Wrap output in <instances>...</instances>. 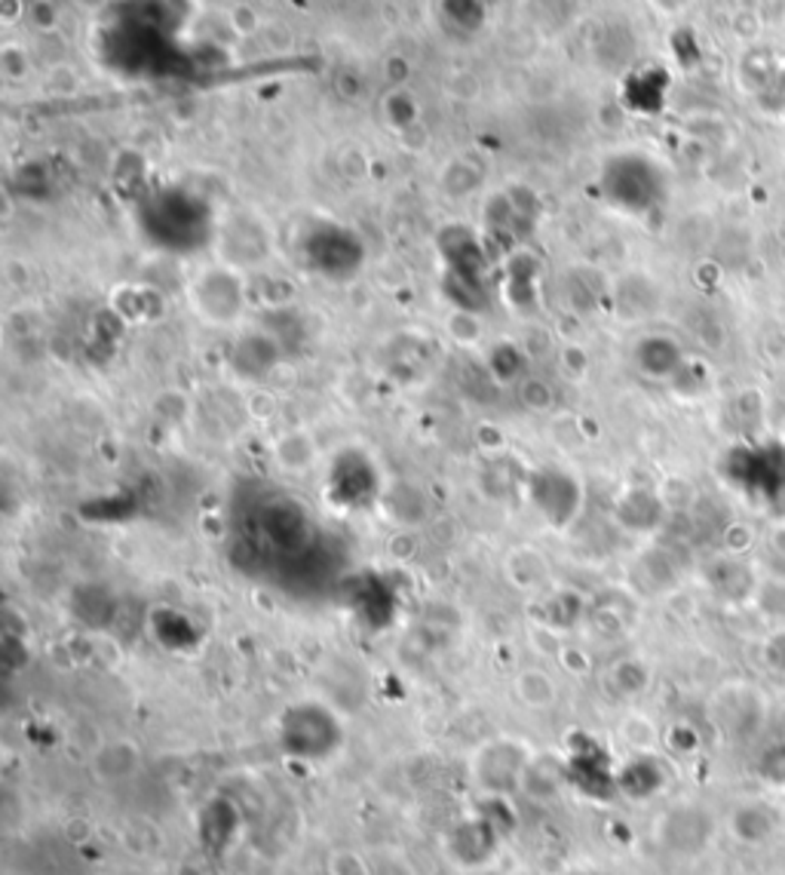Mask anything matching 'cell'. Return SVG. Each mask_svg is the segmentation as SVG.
Here are the masks:
<instances>
[{
    "mask_svg": "<svg viewBox=\"0 0 785 875\" xmlns=\"http://www.w3.org/2000/svg\"><path fill=\"white\" fill-rule=\"evenodd\" d=\"M715 838V817L699 805H681L663 817V842L678 854H703Z\"/></svg>",
    "mask_w": 785,
    "mask_h": 875,
    "instance_id": "6da1fadb",
    "label": "cell"
},
{
    "mask_svg": "<svg viewBox=\"0 0 785 875\" xmlns=\"http://www.w3.org/2000/svg\"><path fill=\"white\" fill-rule=\"evenodd\" d=\"M767 719V700L748 686H727L718 694V722L730 738H752Z\"/></svg>",
    "mask_w": 785,
    "mask_h": 875,
    "instance_id": "7a4b0ae2",
    "label": "cell"
},
{
    "mask_svg": "<svg viewBox=\"0 0 785 875\" xmlns=\"http://www.w3.org/2000/svg\"><path fill=\"white\" fill-rule=\"evenodd\" d=\"M531 498H534V504L543 511L549 523L565 525L577 511V504H580V492H577V483L568 474L540 470L534 476V483H531Z\"/></svg>",
    "mask_w": 785,
    "mask_h": 875,
    "instance_id": "3957f363",
    "label": "cell"
},
{
    "mask_svg": "<svg viewBox=\"0 0 785 875\" xmlns=\"http://www.w3.org/2000/svg\"><path fill=\"white\" fill-rule=\"evenodd\" d=\"M365 458H353V455H341V461L335 464V474H332V498H337V504L344 507H360V504H369L372 495L377 492L374 488V474L372 467L365 464V470L356 476V470L362 467Z\"/></svg>",
    "mask_w": 785,
    "mask_h": 875,
    "instance_id": "277c9868",
    "label": "cell"
},
{
    "mask_svg": "<svg viewBox=\"0 0 785 875\" xmlns=\"http://www.w3.org/2000/svg\"><path fill=\"white\" fill-rule=\"evenodd\" d=\"M730 833L736 842L752 845V848L767 845L776 833V811L767 808L764 801H746L730 814Z\"/></svg>",
    "mask_w": 785,
    "mask_h": 875,
    "instance_id": "5b68a950",
    "label": "cell"
},
{
    "mask_svg": "<svg viewBox=\"0 0 785 875\" xmlns=\"http://www.w3.org/2000/svg\"><path fill=\"white\" fill-rule=\"evenodd\" d=\"M636 363L650 378H673L685 369L681 350L675 348L673 338H645L636 350Z\"/></svg>",
    "mask_w": 785,
    "mask_h": 875,
    "instance_id": "8992f818",
    "label": "cell"
},
{
    "mask_svg": "<svg viewBox=\"0 0 785 875\" xmlns=\"http://www.w3.org/2000/svg\"><path fill=\"white\" fill-rule=\"evenodd\" d=\"M752 602L767 621L785 626V577L764 575L752 593Z\"/></svg>",
    "mask_w": 785,
    "mask_h": 875,
    "instance_id": "52a82bcc",
    "label": "cell"
},
{
    "mask_svg": "<svg viewBox=\"0 0 785 875\" xmlns=\"http://www.w3.org/2000/svg\"><path fill=\"white\" fill-rule=\"evenodd\" d=\"M516 691H519V698H522L528 707H534V710L549 707V703L556 700L552 679L540 673V670H524V673L519 675V682H516Z\"/></svg>",
    "mask_w": 785,
    "mask_h": 875,
    "instance_id": "ba28073f",
    "label": "cell"
},
{
    "mask_svg": "<svg viewBox=\"0 0 785 875\" xmlns=\"http://www.w3.org/2000/svg\"><path fill=\"white\" fill-rule=\"evenodd\" d=\"M758 777L767 787H785V740H776L761 750Z\"/></svg>",
    "mask_w": 785,
    "mask_h": 875,
    "instance_id": "9c48e42d",
    "label": "cell"
},
{
    "mask_svg": "<svg viewBox=\"0 0 785 875\" xmlns=\"http://www.w3.org/2000/svg\"><path fill=\"white\" fill-rule=\"evenodd\" d=\"M764 565H767V575L785 577V525L773 528L767 535V547H764Z\"/></svg>",
    "mask_w": 785,
    "mask_h": 875,
    "instance_id": "30bf717a",
    "label": "cell"
},
{
    "mask_svg": "<svg viewBox=\"0 0 785 875\" xmlns=\"http://www.w3.org/2000/svg\"><path fill=\"white\" fill-rule=\"evenodd\" d=\"M28 16L35 19V28L40 35H50L59 28V3L56 0H31L28 3Z\"/></svg>",
    "mask_w": 785,
    "mask_h": 875,
    "instance_id": "8fae6325",
    "label": "cell"
},
{
    "mask_svg": "<svg viewBox=\"0 0 785 875\" xmlns=\"http://www.w3.org/2000/svg\"><path fill=\"white\" fill-rule=\"evenodd\" d=\"M230 28H234V35H237V38H252V35L262 28V19H258V13H255L252 7L239 3V7H234V10H230Z\"/></svg>",
    "mask_w": 785,
    "mask_h": 875,
    "instance_id": "7c38bea8",
    "label": "cell"
},
{
    "mask_svg": "<svg viewBox=\"0 0 785 875\" xmlns=\"http://www.w3.org/2000/svg\"><path fill=\"white\" fill-rule=\"evenodd\" d=\"M764 663L785 675V626L776 630L767 642H764Z\"/></svg>",
    "mask_w": 785,
    "mask_h": 875,
    "instance_id": "4fadbf2b",
    "label": "cell"
},
{
    "mask_svg": "<svg viewBox=\"0 0 785 875\" xmlns=\"http://www.w3.org/2000/svg\"><path fill=\"white\" fill-rule=\"evenodd\" d=\"M28 7L26 0H0V22L7 28L19 26L22 19H26Z\"/></svg>",
    "mask_w": 785,
    "mask_h": 875,
    "instance_id": "5bb4252c",
    "label": "cell"
}]
</instances>
